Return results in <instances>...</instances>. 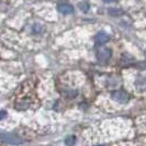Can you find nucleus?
Here are the masks:
<instances>
[{"label": "nucleus", "instance_id": "obj_6", "mask_svg": "<svg viewBox=\"0 0 146 146\" xmlns=\"http://www.w3.org/2000/svg\"><path fill=\"white\" fill-rule=\"evenodd\" d=\"M123 13L122 10H119V9H114V8H111L109 9V15H113V17H117V15H121Z\"/></svg>", "mask_w": 146, "mask_h": 146}, {"label": "nucleus", "instance_id": "obj_1", "mask_svg": "<svg viewBox=\"0 0 146 146\" xmlns=\"http://www.w3.org/2000/svg\"><path fill=\"white\" fill-rule=\"evenodd\" d=\"M0 139H1V141L6 142L8 144H11V145H19V144H21V139H19L17 135L11 134V133H1L0 134Z\"/></svg>", "mask_w": 146, "mask_h": 146}, {"label": "nucleus", "instance_id": "obj_3", "mask_svg": "<svg viewBox=\"0 0 146 146\" xmlns=\"http://www.w3.org/2000/svg\"><path fill=\"white\" fill-rule=\"evenodd\" d=\"M111 55H112L111 50H109V48H102V50H100V51L98 52V59L100 62H106V60H108L111 57Z\"/></svg>", "mask_w": 146, "mask_h": 146}, {"label": "nucleus", "instance_id": "obj_8", "mask_svg": "<svg viewBox=\"0 0 146 146\" xmlns=\"http://www.w3.org/2000/svg\"><path fill=\"white\" fill-rule=\"evenodd\" d=\"M79 9H80L81 11H88V9H89V6H88V3H86V2H81V3H79Z\"/></svg>", "mask_w": 146, "mask_h": 146}, {"label": "nucleus", "instance_id": "obj_7", "mask_svg": "<svg viewBox=\"0 0 146 146\" xmlns=\"http://www.w3.org/2000/svg\"><path fill=\"white\" fill-rule=\"evenodd\" d=\"M76 142V137L75 136H68L67 139H65V144L67 146H73Z\"/></svg>", "mask_w": 146, "mask_h": 146}, {"label": "nucleus", "instance_id": "obj_9", "mask_svg": "<svg viewBox=\"0 0 146 146\" xmlns=\"http://www.w3.org/2000/svg\"><path fill=\"white\" fill-rule=\"evenodd\" d=\"M7 115V112L6 111H0V120H2L3 117H6Z\"/></svg>", "mask_w": 146, "mask_h": 146}, {"label": "nucleus", "instance_id": "obj_5", "mask_svg": "<svg viewBox=\"0 0 146 146\" xmlns=\"http://www.w3.org/2000/svg\"><path fill=\"white\" fill-rule=\"evenodd\" d=\"M109 40V35L106 32H99L96 35V42L98 44H104L106 42H108Z\"/></svg>", "mask_w": 146, "mask_h": 146}, {"label": "nucleus", "instance_id": "obj_2", "mask_svg": "<svg viewBox=\"0 0 146 146\" xmlns=\"http://www.w3.org/2000/svg\"><path fill=\"white\" fill-rule=\"evenodd\" d=\"M112 99L115 100L117 102L120 103H126L129 101V96L127 94H125L122 90H117L114 92H112Z\"/></svg>", "mask_w": 146, "mask_h": 146}, {"label": "nucleus", "instance_id": "obj_10", "mask_svg": "<svg viewBox=\"0 0 146 146\" xmlns=\"http://www.w3.org/2000/svg\"><path fill=\"white\" fill-rule=\"evenodd\" d=\"M114 1H117V0H104V2H107V3H110V2H114Z\"/></svg>", "mask_w": 146, "mask_h": 146}, {"label": "nucleus", "instance_id": "obj_4", "mask_svg": "<svg viewBox=\"0 0 146 146\" xmlns=\"http://www.w3.org/2000/svg\"><path fill=\"white\" fill-rule=\"evenodd\" d=\"M58 11L63 15H70L74 12V8L68 3H60L58 6Z\"/></svg>", "mask_w": 146, "mask_h": 146}]
</instances>
